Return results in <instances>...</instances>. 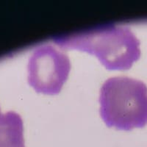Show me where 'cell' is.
Masks as SVG:
<instances>
[{"label":"cell","mask_w":147,"mask_h":147,"mask_svg":"<svg viewBox=\"0 0 147 147\" xmlns=\"http://www.w3.org/2000/svg\"><path fill=\"white\" fill-rule=\"evenodd\" d=\"M1 115H2V114H1V111H0V116H1Z\"/></svg>","instance_id":"5"},{"label":"cell","mask_w":147,"mask_h":147,"mask_svg":"<svg viewBox=\"0 0 147 147\" xmlns=\"http://www.w3.org/2000/svg\"><path fill=\"white\" fill-rule=\"evenodd\" d=\"M54 43L63 49H78L94 55L109 70H126L140 56V41L125 26H100L57 37Z\"/></svg>","instance_id":"1"},{"label":"cell","mask_w":147,"mask_h":147,"mask_svg":"<svg viewBox=\"0 0 147 147\" xmlns=\"http://www.w3.org/2000/svg\"><path fill=\"white\" fill-rule=\"evenodd\" d=\"M0 147H25L23 120L14 111L0 116Z\"/></svg>","instance_id":"4"},{"label":"cell","mask_w":147,"mask_h":147,"mask_svg":"<svg viewBox=\"0 0 147 147\" xmlns=\"http://www.w3.org/2000/svg\"><path fill=\"white\" fill-rule=\"evenodd\" d=\"M100 115L108 127L122 130L147 124V86L129 77H110L99 94Z\"/></svg>","instance_id":"2"},{"label":"cell","mask_w":147,"mask_h":147,"mask_svg":"<svg viewBox=\"0 0 147 147\" xmlns=\"http://www.w3.org/2000/svg\"><path fill=\"white\" fill-rule=\"evenodd\" d=\"M69 56L50 44L39 46L32 52L27 65V80L37 92L57 94L69 77Z\"/></svg>","instance_id":"3"}]
</instances>
